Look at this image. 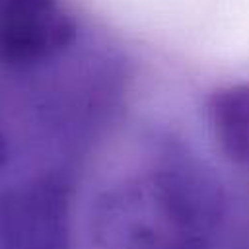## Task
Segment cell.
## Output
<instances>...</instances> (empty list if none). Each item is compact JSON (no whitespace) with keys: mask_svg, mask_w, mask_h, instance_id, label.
Instances as JSON below:
<instances>
[{"mask_svg":"<svg viewBox=\"0 0 249 249\" xmlns=\"http://www.w3.org/2000/svg\"><path fill=\"white\" fill-rule=\"evenodd\" d=\"M0 249H68V187L43 175L0 195Z\"/></svg>","mask_w":249,"mask_h":249,"instance_id":"cell-1","label":"cell"},{"mask_svg":"<svg viewBox=\"0 0 249 249\" xmlns=\"http://www.w3.org/2000/svg\"><path fill=\"white\" fill-rule=\"evenodd\" d=\"M76 21L60 0H0V62L29 68L76 41Z\"/></svg>","mask_w":249,"mask_h":249,"instance_id":"cell-2","label":"cell"},{"mask_svg":"<svg viewBox=\"0 0 249 249\" xmlns=\"http://www.w3.org/2000/svg\"><path fill=\"white\" fill-rule=\"evenodd\" d=\"M208 121L222 152L235 163H249V84L212 93Z\"/></svg>","mask_w":249,"mask_h":249,"instance_id":"cell-3","label":"cell"},{"mask_svg":"<svg viewBox=\"0 0 249 249\" xmlns=\"http://www.w3.org/2000/svg\"><path fill=\"white\" fill-rule=\"evenodd\" d=\"M6 160H8V146H6V138H4V134L0 132V167L6 163Z\"/></svg>","mask_w":249,"mask_h":249,"instance_id":"cell-4","label":"cell"}]
</instances>
